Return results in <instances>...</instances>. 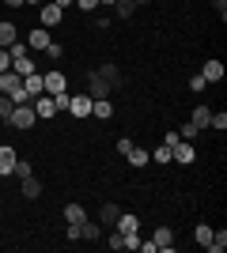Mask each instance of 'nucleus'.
Returning a JSON list of instances; mask_svg holds the SVG:
<instances>
[{
    "label": "nucleus",
    "instance_id": "nucleus-43",
    "mask_svg": "<svg viewBox=\"0 0 227 253\" xmlns=\"http://www.w3.org/2000/svg\"><path fill=\"white\" fill-rule=\"evenodd\" d=\"M98 4H106V8H114V4H118V0H98Z\"/></svg>",
    "mask_w": 227,
    "mask_h": 253
},
{
    "label": "nucleus",
    "instance_id": "nucleus-22",
    "mask_svg": "<svg viewBox=\"0 0 227 253\" xmlns=\"http://www.w3.org/2000/svg\"><path fill=\"white\" fill-rule=\"evenodd\" d=\"M189 121H193L197 128H208V121H212V110H208V106H197L193 114H189Z\"/></svg>",
    "mask_w": 227,
    "mask_h": 253
},
{
    "label": "nucleus",
    "instance_id": "nucleus-10",
    "mask_svg": "<svg viewBox=\"0 0 227 253\" xmlns=\"http://www.w3.org/2000/svg\"><path fill=\"white\" fill-rule=\"evenodd\" d=\"M151 242H155V250L171 253V250H174V231H171V227H155V234H151Z\"/></svg>",
    "mask_w": 227,
    "mask_h": 253
},
{
    "label": "nucleus",
    "instance_id": "nucleus-4",
    "mask_svg": "<svg viewBox=\"0 0 227 253\" xmlns=\"http://www.w3.org/2000/svg\"><path fill=\"white\" fill-rule=\"evenodd\" d=\"M87 95H91V98H110V95H114V87H110L98 72H91V76H87Z\"/></svg>",
    "mask_w": 227,
    "mask_h": 253
},
{
    "label": "nucleus",
    "instance_id": "nucleus-34",
    "mask_svg": "<svg viewBox=\"0 0 227 253\" xmlns=\"http://www.w3.org/2000/svg\"><path fill=\"white\" fill-rule=\"evenodd\" d=\"M8 53H11V61H19V57H27V45L15 42V45H8Z\"/></svg>",
    "mask_w": 227,
    "mask_h": 253
},
{
    "label": "nucleus",
    "instance_id": "nucleus-12",
    "mask_svg": "<svg viewBox=\"0 0 227 253\" xmlns=\"http://www.w3.org/2000/svg\"><path fill=\"white\" fill-rule=\"evenodd\" d=\"M15 148H8V144H0V178H8L11 170H15Z\"/></svg>",
    "mask_w": 227,
    "mask_h": 253
},
{
    "label": "nucleus",
    "instance_id": "nucleus-23",
    "mask_svg": "<svg viewBox=\"0 0 227 253\" xmlns=\"http://www.w3.org/2000/svg\"><path fill=\"white\" fill-rule=\"evenodd\" d=\"M11 72H19V76H31V72H38V64H34L31 57H19V61H11Z\"/></svg>",
    "mask_w": 227,
    "mask_h": 253
},
{
    "label": "nucleus",
    "instance_id": "nucleus-42",
    "mask_svg": "<svg viewBox=\"0 0 227 253\" xmlns=\"http://www.w3.org/2000/svg\"><path fill=\"white\" fill-rule=\"evenodd\" d=\"M23 4H31V8H42L45 0H23Z\"/></svg>",
    "mask_w": 227,
    "mask_h": 253
},
{
    "label": "nucleus",
    "instance_id": "nucleus-21",
    "mask_svg": "<svg viewBox=\"0 0 227 253\" xmlns=\"http://www.w3.org/2000/svg\"><path fill=\"white\" fill-rule=\"evenodd\" d=\"M205 250H212V253H224V250H227V231H224V227H220V231H212V238H208Z\"/></svg>",
    "mask_w": 227,
    "mask_h": 253
},
{
    "label": "nucleus",
    "instance_id": "nucleus-38",
    "mask_svg": "<svg viewBox=\"0 0 227 253\" xmlns=\"http://www.w3.org/2000/svg\"><path fill=\"white\" fill-rule=\"evenodd\" d=\"M8 68H11V53L0 49V72H8Z\"/></svg>",
    "mask_w": 227,
    "mask_h": 253
},
{
    "label": "nucleus",
    "instance_id": "nucleus-36",
    "mask_svg": "<svg viewBox=\"0 0 227 253\" xmlns=\"http://www.w3.org/2000/svg\"><path fill=\"white\" fill-rule=\"evenodd\" d=\"M45 53H49V57H53V61H57V57L65 53V45H61V42H49V45H45Z\"/></svg>",
    "mask_w": 227,
    "mask_h": 253
},
{
    "label": "nucleus",
    "instance_id": "nucleus-28",
    "mask_svg": "<svg viewBox=\"0 0 227 253\" xmlns=\"http://www.w3.org/2000/svg\"><path fill=\"white\" fill-rule=\"evenodd\" d=\"M193 238H197L201 246H208V238H212V227H205V223H201V227L193 231Z\"/></svg>",
    "mask_w": 227,
    "mask_h": 253
},
{
    "label": "nucleus",
    "instance_id": "nucleus-29",
    "mask_svg": "<svg viewBox=\"0 0 227 253\" xmlns=\"http://www.w3.org/2000/svg\"><path fill=\"white\" fill-rule=\"evenodd\" d=\"M106 246H110V250H125V234H121V231H114V234L106 238Z\"/></svg>",
    "mask_w": 227,
    "mask_h": 253
},
{
    "label": "nucleus",
    "instance_id": "nucleus-19",
    "mask_svg": "<svg viewBox=\"0 0 227 253\" xmlns=\"http://www.w3.org/2000/svg\"><path fill=\"white\" fill-rule=\"evenodd\" d=\"M23 197H27V201H38V197H42V181L34 178H23Z\"/></svg>",
    "mask_w": 227,
    "mask_h": 253
},
{
    "label": "nucleus",
    "instance_id": "nucleus-6",
    "mask_svg": "<svg viewBox=\"0 0 227 253\" xmlns=\"http://www.w3.org/2000/svg\"><path fill=\"white\" fill-rule=\"evenodd\" d=\"M68 114L80 117V121L91 117V95H72V98H68Z\"/></svg>",
    "mask_w": 227,
    "mask_h": 253
},
{
    "label": "nucleus",
    "instance_id": "nucleus-14",
    "mask_svg": "<svg viewBox=\"0 0 227 253\" xmlns=\"http://www.w3.org/2000/svg\"><path fill=\"white\" fill-rule=\"evenodd\" d=\"M34 114H38V117H45V121H49V117H53L57 114V106H53V95H38V98H34Z\"/></svg>",
    "mask_w": 227,
    "mask_h": 253
},
{
    "label": "nucleus",
    "instance_id": "nucleus-13",
    "mask_svg": "<svg viewBox=\"0 0 227 253\" xmlns=\"http://www.w3.org/2000/svg\"><path fill=\"white\" fill-rule=\"evenodd\" d=\"M118 215H121V204H102V208H98V227H114V223H118Z\"/></svg>",
    "mask_w": 227,
    "mask_h": 253
},
{
    "label": "nucleus",
    "instance_id": "nucleus-9",
    "mask_svg": "<svg viewBox=\"0 0 227 253\" xmlns=\"http://www.w3.org/2000/svg\"><path fill=\"white\" fill-rule=\"evenodd\" d=\"M23 91L31 95V102L38 95H45V84H42V72H31V76H23Z\"/></svg>",
    "mask_w": 227,
    "mask_h": 253
},
{
    "label": "nucleus",
    "instance_id": "nucleus-40",
    "mask_svg": "<svg viewBox=\"0 0 227 253\" xmlns=\"http://www.w3.org/2000/svg\"><path fill=\"white\" fill-rule=\"evenodd\" d=\"M4 4H8V8H27V4H23V0H4Z\"/></svg>",
    "mask_w": 227,
    "mask_h": 253
},
{
    "label": "nucleus",
    "instance_id": "nucleus-20",
    "mask_svg": "<svg viewBox=\"0 0 227 253\" xmlns=\"http://www.w3.org/2000/svg\"><path fill=\"white\" fill-rule=\"evenodd\" d=\"M80 238H84V242H98V238H102V227H98V223H80Z\"/></svg>",
    "mask_w": 227,
    "mask_h": 253
},
{
    "label": "nucleus",
    "instance_id": "nucleus-37",
    "mask_svg": "<svg viewBox=\"0 0 227 253\" xmlns=\"http://www.w3.org/2000/svg\"><path fill=\"white\" fill-rule=\"evenodd\" d=\"M76 8H80V11H95L98 0H76Z\"/></svg>",
    "mask_w": 227,
    "mask_h": 253
},
{
    "label": "nucleus",
    "instance_id": "nucleus-33",
    "mask_svg": "<svg viewBox=\"0 0 227 253\" xmlns=\"http://www.w3.org/2000/svg\"><path fill=\"white\" fill-rule=\"evenodd\" d=\"M197 132H201V128H197L193 121H185V128L178 132V136H182V140H197Z\"/></svg>",
    "mask_w": 227,
    "mask_h": 253
},
{
    "label": "nucleus",
    "instance_id": "nucleus-24",
    "mask_svg": "<svg viewBox=\"0 0 227 253\" xmlns=\"http://www.w3.org/2000/svg\"><path fill=\"white\" fill-rule=\"evenodd\" d=\"M65 219H68V223H72V227H80V223H84V219H87V211H84V208H80V204H68V208H65Z\"/></svg>",
    "mask_w": 227,
    "mask_h": 253
},
{
    "label": "nucleus",
    "instance_id": "nucleus-39",
    "mask_svg": "<svg viewBox=\"0 0 227 253\" xmlns=\"http://www.w3.org/2000/svg\"><path fill=\"white\" fill-rule=\"evenodd\" d=\"M212 8H216V11H220V19H224V15H227V0H212Z\"/></svg>",
    "mask_w": 227,
    "mask_h": 253
},
{
    "label": "nucleus",
    "instance_id": "nucleus-41",
    "mask_svg": "<svg viewBox=\"0 0 227 253\" xmlns=\"http://www.w3.org/2000/svg\"><path fill=\"white\" fill-rule=\"evenodd\" d=\"M53 4H57V8H61V11H65L68 4H76V0H53Z\"/></svg>",
    "mask_w": 227,
    "mask_h": 253
},
{
    "label": "nucleus",
    "instance_id": "nucleus-3",
    "mask_svg": "<svg viewBox=\"0 0 227 253\" xmlns=\"http://www.w3.org/2000/svg\"><path fill=\"white\" fill-rule=\"evenodd\" d=\"M38 19H42V27H49V31H53V27H61V19H65V11L57 8L53 0H45L42 8H38Z\"/></svg>",
    "mask_w": 227,
    "mask_h": 253
},
{
    "label": "nucleus",
    "instance_id": "nucleus-25",
    "mask_svg": "<svg viewBox=\"0 0 227 253\" xmlns=\"http://www.w3.org/2000/svg\"><path fill=\"white\" fill-rule=\"evenodd\" d=\"M114 11H118V19H129L133 11H136V4H133V0H118V4H114Z\"/></svg>",
    "mask_w": 227,
    "mask_h": 253
},
{
    "label": "nucleus",
    "instance_id": "nucleus-11",
    "mask_svg": "<svg viewBox=\"0 0 227 253\" xmlns=\"http://www.w3.org/2000/svg\"><path fill=\"white\" fill-rule=\"evenodd\" d=\"M114 231H121V234H136V231H140V219H136L133 211H121L118 223H114Z\"/></svg>",
    "mask_w": 227,
    "mask_h": 253
},
{
    "label": "nucleus",
    "instance_id": "nucleus-26",
    "mask_svg": "<svg viewBox=\"0 0 227 253\" xmlns=\"http://www.w3.org/2000/svg\"><path fill=\"white\" fill-rule=\"evenodd\" d=\"M208 128H216V132H224V128H227V114H224V110H220V114H212Z\"/></svg>",
    "mask_w": 227,
    "mask_h": 253
},
{
    "label": "nucleus",
    "instance_id": "nucleus-5",
    "mask_svg": "<svg viewBox=\"0 0 227 253\" xmlns=\"http://www.w3.org/2000/svg\"><path fill=\"white\" fill-rule=\"evenodd\" d=\"M42 84H45V95H61V91H68V80L65 72H42Z\"/></svg>",
    "mask_w": 227,
    "mask_h": 253
},
{
    "label": "nucleus",
    "instance_id": "nucleus-17",
    "mask_svg": "<svg viewBox=\"0 0 227 253\" xmlns=\"http://www.w3.org/2000/svg\"><path fill=\"white\" fill-rule=\"evenodd\" d=\"M15 42H19V27L15 23H0V49H8Z\"/></svg>",
    "mask_w": 227,
    "mask_h": 253
},
{
    "label": "nucleus",
    "instance_id": "nucleus-16",
    "mask_svg": "<svg viewBox=\"0 0 227 253\" xmlns=\"http://www.w3.org/2000/svg\"><path fill=\"white\" fill-rule=\"evenodd\" d=\"M91 117H98V121H110V117H114V106H110V98H91Z\"/></svg>",
    "mask_w": 227,
    "mask_h": 253
},
{
    "label": "nucleus",
    "instance_id": "nucleus-31",
    "mask_svg": "<svg viewBox=\"0 0 227 253\" xmlns=\"http://www.w3.org/2000/svg\"><path fill=\"white\" fill-rule=\"evenodd\" d=\"M11 110H15V102H11L8 95H0V117H4V121L11 117Z\"/></svg>",
    "mask_w": 227,
    "mask_h": 253
},
{
    "label": "nucleus",
    "instance_id": "nucleus-35",
    "mask_svg": "<svg viewBox=\"0 0 227 253\" xmlns=\"http://www.w3.org/2000/svg\"><path fill=\"white\" fill-rule=\"evenodd\" d=\"M68 98H72V95H68V91H61V95H53V106H57V110H68Z\"/></svg>",
    "mask_w": 227,
    "mask_h": 253
},
{
    "label": "nucleus",
    "instance_id": "nucleus-30",
    "mask_svg": "<svg viewBox=\"0 0 227 253\" xmlns=\"http://www.w3.org/2000/svg\"><path fill=\"white\" fill-rule=\"evenodd\" d=\"M151 159H155V163H171V148H167V144H159V148L151 151Z\"/></svg>",
    "mask_w": 227,
    "mask_h": 253
},
{
    "label": "nucleus",
    "instance_id": "nucleus-2",
    "mask_svg": "<svg viewBox=\"0 0 227 253\" xmlns=\"http://www.w3.org/2000/svg\"><path fill=\"white\" fill-rule=\"evenodd\" d=\"M171 159H174V163H182V167L197 163V148H193V140H178V144L171 148Z\"/></svg>",
    "mask_w": 227,
    "mask_h": 253
},
{
    "label": "nucleus",
    "instance_id": "nucleus-32",
    "mask_svg": "<svg viewBox=\"0 0 227 253\" xmlns=\"http://www.w3.org/2000/svg\"><path fill=\"white\" fill-rule=\"evenodd\" d=\"M11 174H19V178H31L34 170H31V163H23V159H15V170Z\"/></svg>",
    "mask_w": 227,
    "mask_h": 253
},
{
    "label": "nucleus",
    "instance_id": "nucleus-15",
    "mask_svg": "<svg viewBox=\"0 0 227 253\" xmlns=\"http://www.w3.org/2000/svg\"><path fill=\"white\" fill-rule=\"evenodd\" d=\"M98 76H102V80H106V84L110 87H114V91H121V87H125V84H121V72H118V64H102V68H98Z\"/></svg>",
    "mask_w": 227,
    "mask_h": 253
},
{
    "label": "nucleus",
    "instance_id": "nucleus-8",
    "mask_svg": "<svg viewBox=\"0 0 227 253\" xmlns=\"http://www.w3.org/2000/svg\"><path fill=\"white\" fill-rule=\"evenodd\" d=\"M49 42H53V38H49V27H34V31L27 34V49H45Z\"/></svg>",
    "mask_w": 227,
    "mask_h": 253
},
{
    "label": "nucleus",
    "instance_id": "nucleus-27",
    "mask_svg": "<svg viewBox=\"0 0 227 253\" xmlns=\"http://www.w3.org/2000/svg\"><path fill=\"white\" fill-rule=\"evenodd\" d=\"M205 76H201V72H197V76H189V91H193V95H201V91H205Z\"/></svg>",
    "mask_w": 227,
    "mask_h": 253
},
{
    "label": "nucleus",
    "instance_id": "nucleus-18",
    "mask_svg": "<svg viewBox=\"0 0 227 253\" xmlns=\"http://www.w3.org/2000/svg\"><path fill=\"white\" fill-rule=\"evenodd\" d=\"M125 159H129V167H148V163H151V151H144V148L133 144V148L125 151Z\"/></svg>",
    "mask_w": 227,
    "mask_h": 253
},
{
    "label": "nucleus",
    "instance_id": "nucleus-7",
    "mask_svg": "<svg viewBox=\"0 0 227 253\" xmlns=\"http://www.w3.org/2000/svg\"><path fill=\"white\" fill-rule=\"evenodd\" d=\"M201 76H205V84H220L227 76V68H224V61H205L201 64Z\"/></svg>",
    "mask_w": 227,
    "mask_h": 253
},
{
    "label": "nucleus",
    "instance_id": "nucleus-1",
    "mask_svg": "<svg viewBox=\"0 0 227 253\" xmlns=\"http://www.w3.org/2000/svg\"><path fill=\"white\" fill-rule=\"evenodd\" d=\"M34 121H38V114H34V106H31V102L15 106V110H11V117H8V125H11V128H31Z\"/></svg>",
    "mask_w": 227,
    "mask_h": 253
}]
</instances>
